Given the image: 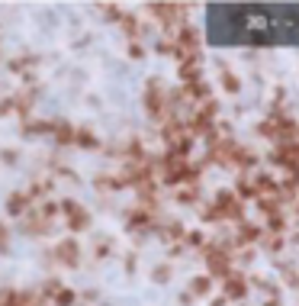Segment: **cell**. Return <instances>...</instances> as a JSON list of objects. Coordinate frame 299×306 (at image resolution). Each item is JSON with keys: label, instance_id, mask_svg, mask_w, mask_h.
<instances>
[{"label": "cell", "instance_id": "cell-1", "mask_svg": "<svg viewBox=\"0 0 299 306\" xmlns=\"http://www.w3.org/2000/svg\"><path fill=\"white\" fill-rule=\"evenodd\" d=\"M61 255H65L68 261H74V245H71V242H68V245H61Z\"/></svg>", "mask_w": 299, "mask_h": 306}]
</instances>
